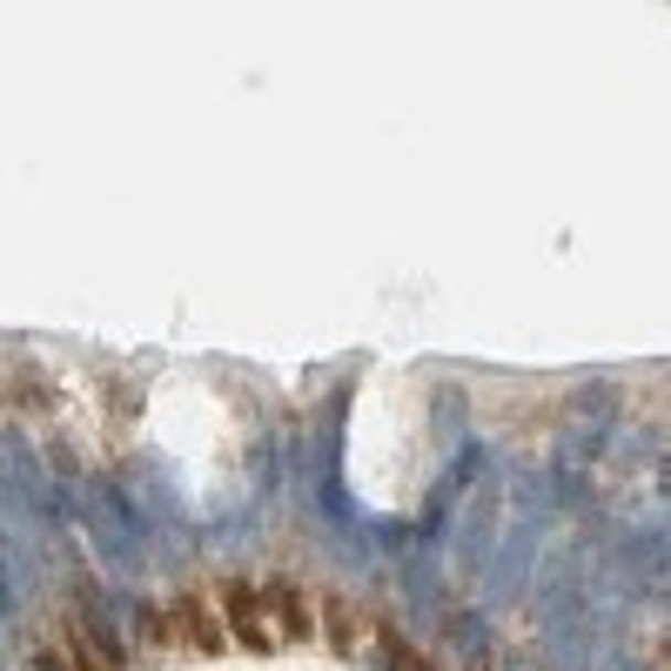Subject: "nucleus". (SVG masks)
I'll return each mask as SVG.
<instances>
[{
	"instance_id": "obj_1",
	"label": "nucleus",
	"mask_w": 671,
	"mask_h": 671,
	"mask_svg": "<svg viewBox=\"0 0 671 671\" xmlns=\"http://www.w3.org/2000/svg\"><path fill=\"white\" fill-rule=\"evenodd\" d=\"M88 531H95V551L115 564V571H135L141 564V518L121 503L115 483H88Z\"/></svg>"
},
{
	"instance_id": "obj_2",
	"label": "nucleus",
	"mask_w": 671,
	"mask_h": 671,
	"mask_svg": "<svg viewBox=\"0 0 671 671\" xmlns=\"http://www.w3.org/2000/svg\"><path fill=\"white\" fill-rule=\"evenodd\" d=\"M67 651H74V664L81 671H121V651H115V631L108 625H95V618H67Z\"/></svg>"
},
{
	"instance_id": "obj_3",
	"label": "nucleus",
	"mask_w": 671,
	"mask_h": 671,
	"mask_svg": "<svg viewBox=\"0 0 671 671\" xmlns=\"http://www.w3.org/2000/svg\"><path fill=\"white\" fill-rule=\"evenodd\" d=\"M228 618H235V631L256 645V651H269L276 645V625H269V611H263V598H248V592H228Z\"/></svg>"
}]
</instances>
